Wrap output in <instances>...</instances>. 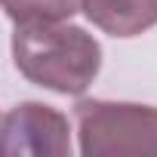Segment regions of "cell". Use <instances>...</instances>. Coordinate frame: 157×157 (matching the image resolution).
I'll return each instance as SVG.
<instances>
[{"instance_id": "cell-1", "label": "cell", "mask_w": 157, "mask_h": 157, "mask_svg": "<svg viewBox=\"0 0 157 157\" xmlns=\"http://www.w3.org/2000/svg\"><path fill=\"white\" fill-rule=\"evenodd\" d=\"M13 62L31 83L62 96H80L102 68V46L83 28L65 22L16 25Z\"/></svg>"}, {"instance_id": "cell-2", "label": "cell", "mask_w": 157, "mask_h": 157, "mask_svg": "<svg viewBox=\"0 0 157 157\" xmlns=\"http://www.w3.org/2000/svg\"><path fill=\"white\" fill-rule=\"evenodd\" d=\"M80 154L139 157L157 154V108L136 102L80 99L74 105Z\"/></svg>"}, {"instance_id": "cell-3", "label": "cell", "mask_w": 157, "mask_h": 157, "mask_svg": "<svg viewBox=\"0 0 157 157\" xmlns=\"http://www.w3.org/2000/svg\"><path fill=\"white\" fill-rule=\"evenodd\" d=\"M68 117L40 102L16 105L0 123V157H68Z\"/></svg>"}, {"instance_id": "cell-4", "label": "cell", "mask_w": 157, "mask_h": 157, "mask_svg": "<svg viewBox=\"0 0 157 157\" xmlns=\"http://www.w3.org/2000/svg\"><path fill=\"white\" fill-rule=\"evenodd\" d=\"M80 10L111 37H136L157 25V0H80Z\"/></svg>"}, {"instance_id": "cell-5", "label": "cell", "mask_w": 157, "mask_h": 157, "mask_svg": "<svg viewBox=\"0 0 157 157\" xmlns=\"http://www.w3.org/2000/svg\"><path fill=\"white\" fill-rule=\"evenodd\" d=\"M6 16L16 25H43V22H68L80 0H0Z\"/></svg>"}]
</instances>
